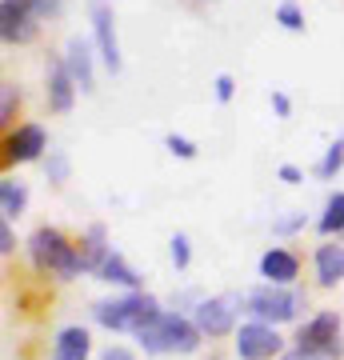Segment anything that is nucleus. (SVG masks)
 <instances>
[{
	"label": "nucleus",
	"mask_w": 344,
	"mask_h": 360,
	"mask_svg": "<svg viewBox=\"0 0 344 360\" xmlns=\"http://www.w3.org/2000/svg\"><path fill=\"white\" fill-rule=\"evenodd\" d=\"M200 336H204L200 328L184 316H177V312H156L136 333V340L144 345V352H196Z\"/></svg>",
	"instance_id": "obj_1"
},
{
	"label": "nucleus",
	"mask_w": 344,
	"mask_h": 360,
	"mask_svg": "<svg viewBox=\"0 0 344 360\" xmlns=\"http://www.w3.org/2000/svg\"><path fill=\"white\" fill-rule=\"evenodd\" d=\"M28 252H32V264H37L44 276H60V281H68V276H77V272L84 269V264H80V248L68 245L64 232H56V229H37L32 232Z\"/></svg>",
	"instance_id": "obj_2"
},
{
	"label": "nucleus",
	"mask_w": 344,
	"mask_h": 360,
	"mask_svg": "<svg viewBox=\"0 0 344 360\" xmlns=\"http://www.w3.org/2000/svg\"><path fill=\"white\" fill-rule=\"evenodd\" d=\"M156 312H160V304L148 292H132V296H120V300L96 304V321L104 328H113V333H141Z\"/></svg>",
	"instance_id": "obj_3"
},
{
	"label": "nucleus",
	"mask_w": 344,
	"mask_h": 360,
	"mask_svg": "<svg viewBox=\"0 0 344 360\" xmlns=\"http://www.w3.org/2000/svg\"><path fill=\"white\" fill-rule=\"evenodd\" d=\"M300 304H305V296L288 292L284 284H265V288H253V292H248V312H253L256 321H265V324L293 321Z\"/></svg>",
	"instance_id": "obj_4"
},
{
	"label": "nucleus",
	"mask_w": 344,
	"mask_h": 360,
	"mask_svg": "<svg viewBox=\"0 0 344 360\" xmlns=\"http://www.w3.org/2000/svg\"><path fill=\"white\" fill-rule=\"evenodd\" d=\"M296 348H305V352H320V356H340L344 345H340V316L336 312H320L312 321L300 328L296 336Z\"/></svg>",
	"instance_id": "obj_5"
},
{
	"label": "nucleus",
	"mask_w": 344,
	"mask_h": 360,
	"mask_svg": "<svg viewBox=\"0 0 344 360\" xmlns=\"http://www.w3.org/2000/svg\"><path fill=\"white\" fill-rule=\"evenodd\" d=\"M276 352H281V336H276L272 324L256 321L236 333V356L241 360H272Z\"/></svg>",
	"instance_id": "obj_6"
},
{
	"label": "nucleus",
	"mask_w": 344,
	"mask_h": 360,
	"mask_svg": "<svg viewBox=\"0 0 344 360\" xmlns=\"http://www.w3.org/2000/svg\"><path fill=\"white\" fill-rule=\"evenodd\" d=\"M92 32H96V49L101 60L108 65V72H120V44H116V20L113 8L104 0H92Z\"/></svg>",
	"instance_id": "obj_7"
},
{
	"label": "nucleus",
	"mask_w": 344,
	"mask_h": 360,
	"mask_svg": "<svg viewBox=\"0 0 344 360\" xmlns=\"http://www.w3.org/2000/svg\"><path fill=\"white\" fill-rule=\"evenodd\" d=\"M236 324V296H212V300H200L196 309V328L204 336H224L232 333Z\"/></svg>",
	"instance_id": "obj_8"
},
{
	"label": "nucleus",
	"mask_w": 344,
	"mask_h": 360,
	"mask_svg": "<svg viewBox=\"0 0 344 360\" xmlns=\"http://www.w3.org/2000/svg\"><path fill=\"white\" fill-rule=\"evenodd\" d=\"M40 153H44V129H37V124H20V129L8 132V141H4V160H8V165L37 160Z\"/></svg>",
	"instance_id": "obj_9"
},
{
	"label": "nucleus",
	"mask_w": 344,
	"mask_h": 360,
	"mask_svg": "<svg viewBox=\"0 0 344 360\" xmlns=\"http://www.w3.org/2000/svg\"><path fill=\"white\" fill-rule=\"evenodd\" d=\"M72 96H77V80L68 72L64 60H52L49 65V104L56 112H68L72 108Z\"/></svg>",
	"instance_id": "obj_10"
},
{
	"label": "nucleus",
	"mask_w": 344,
	"mask_h": 360,
	"mask_svg": "<svg viewBox=\"0 0 344 360\" xmlns=\"http://www.w3.org/2000/svg\"><path fill=\"white\" fill-rule=\"evenodd\" d=\"M0 32H4V40L8 44H25V40H32V32H37V16L25 13V8H16V4H4L0 8Z\"/></svg>",
	"instance_id": "obj_11"
},
{
	"label": "nucleus",
	"mask_w": 344,
	"mask_h": 360,
	"mask_svg": "<svg viewBox=\"0 0 344 360\" xmlns=\"http://www.w3.org/2000/svg\"><path fill=\"white\" fill-rule=\"evenodd\" d=\"M260 276H268V284H288L296 281V257L284 248H268L260 257Z\"/></svg>",
	"instance_id": "obj_12"
},
{
	"label": "nucleus",
	"mask_w": 344,
	"mask_h": 360,
	"mask_svg": "<svg viewBox=\"0 0 344 360\" xmlns=\"http://www.w3.org/2000/svg\"><path fill=\"white\" fill-rule=\"evenodd\" d=\"M64 65L77 80V89H92V49L89 40H68V52H64Z\"/></svg>",
	"instance_id": "obj_13"
},
{
	"label": "nucleus",
	"mask_w": 344,
	"mask_h": 360,
	"mask_svg": "<svg viewBox=\"0 0 344 360\" xmlns=\"http://www.w3.org/2000/svg\"><path fill=\"white\" fill-rule=\"evenodd\" d=\"M89 333L84 328H64L60 336H56V348H52V360H89Z\"/></svg>",
	"instance_id": "obj_14"
},
{
	"label": "nucleus",
	"mask_w": 344,
	"mask_h": 360,
	"mask_svg": "<svg viewBox=\"0 0 344 360\" xmlns=\"http://www.w3.org/2000/svg\"><path fill=\"white\" fill-rule=\"evenodd\" d=\"M317 276L320 284H340L344 281V245H324L317 252Z\"/></svg>",
	"instance_id": "obj_15"
},
{
	"label": "nucleus",
	"mask_w": 344,
	"mask_h": 360,
	"mask_svg": "<svg viewBox=\"0 0 344 360\" xmlns=\"http://www.w3.org/2000/svg\"><path fill=\"white\" fill-rule=\"evenodd\" d=\"M96 276H101V281H113V284H128V288H136V284H141V276L128 269V260L120 257V252H113V248H108V257L101 260Z\"/></svg>",
	"instance_id": "obj_16"
},
{
	"label": "nucleus",
	"mask_w": 344,
	"mask_h": 360,
	"mask_svg": "<svg viewBox=\"0 0 344 360\" xmlns=\"http://www.w3.org/2000/svg\"><path fill=\"white\" fill-rule=\"evenodd\" d=\"M25 188L16 184V180H4L0 184V208H4V220H13V217H20L25 212Z\"/></svg>",
	"instance_id": "obj_17"
},
{
	"label": "nucleus",
	"mask_w": 344,
	"mask_h": 360,
	"mask_svg": "<svg viewBox=\"0 0 344 360\" xmlns=\"http://www.w3.org/2000/svg\"><path fill=\"white\" fill-rule=\"evenodd\" d=\"M320 232H344V193L329 196L324 217H320Z\"/></svg>",
	"instance_id": "obj_18"
},
{
	"label": "nucleus",
	"mask_w": 344,
	"mask_h": 360,
	"mask_svg": "<svg viewBox=\"0 0 344 360\" xmlns=\"http://www.w3.org/2000/svg\"><path fill=\"white\" fill-rule=\"evenodd\" d=\"M340 168H344V136H340L336 144H329V153H324V160L317 165V172H320L324 180H332Z\"/></svg>",
	"instance_id": "obj_19"
},
{
	"label": "nucleus",
	"mask_w": 344,
	"mask_h": 360,
	"mask_svg": "<svg viewBox=\"0 0 344 360\" xmlns=\"http://www.w3.org/2000/svg\"><path fill=\"white\" fill-rule=\"evenodd\" d=\"M276 20H281V25L288 28V32H300V28H305V13L296 8L293 0H284L281 8H276Z\"/></svg>",
	"instance_id": "obj_20"
},
{
	"label": "nucleus",
	"mask_w": 344,
	"mask_h": 360,
	"mask_svg": "<svg viewBox=\"0 0 344 360\" xmlns=\"http://www.w3.org/2000/svg\"><path fill=\"white\" fill-rule=\"evenodd\" d=\"M189 260H192V248H189V236H172V264L177 269H189Z\"/></svg>",
	"instance_id": "obj_21"
},
{
	"label": "nucleus",
	"mask_w": 344,
	"mask_h": 360,
	"mask_svg": "<svg viewBox=\"0 0 344 360\" xmlns=\"http://www.w3.org/2000/svg\"><path fill=\"white\" fill-rule=\"evenodd\" d=\"M168 153L172 156H180V160H192V156H196V144L189 141V136H168Z\"/></svg>",
	"instance_id": "obj_22"
},
{
	"label": "nucleus",
	"mask_w": 344,
	"mask_h": 360,
	"mask_svg": "<svg viewBox=\"0 0 344 360\" xmlns=\"http://www.w3.org/2000/svg\"><path fill=\"white\" fill-rule=\"evenodd\" d=\"M4 4H16V8H25V13H32V16H40V13H49L56 0H4Z\"/></svg>",
	"instance_id": "obj_23"
},
{
	"label": "nucleus",
	"mask_w": 344,
	"mask_h": 360,
	"mask_svg": "<svg viewBox=\"0 0 344 360\" xmlns=\"http://www.w3.org/2000/svg\"><path fill=\"white\" fill-rule=\"evenodd\" d=\"M13 248H16L13 224H8V220H4V224H0V252H4V257H8V252H13Z\"/></svg>",
	"instance_id": "obj_24"
},
{
	"label": "nucleus",
	"mask_w": 344,
	"mask_h": 360,
	"mask_svg": "<svg viewBox=\"0 0 344 360\" xmlns=\"http://www.w3.org/2000/svg\"><path fill=\"white\" fill-rule=\"evenodd\" d=\"M281 180H284V184H300L305 176H300V168H296V165H281Z\"/></svg>",
	"instance_id": "obj_25"
},
{
	"label": "nucleus",
	"mask_w": 344,
	"mask_h": 360,
	"mask_svg": "<svg viewBox=\"0 0 344 360\" xmlns=\"http://www.w3.org/2000/svg\"><path fill=\"white\" fill-rule=\"evenodd\" d=\"M272 108H276V116L293 112V104H288V96H284V92H272Z\"/></svg>",
	"instance_id": "obj_26"
},
{
	"label": "nucleus",
	"mask_w": 344,
	"mask_h": 360,
	"mask_svg": "<svg viewBox=\"0 0 344 360\" xmlns=\"http://www.w3.org/2000/svg\"><path fill=\"white\" fill-rule=\"evenodd\" d=\"M217 101H232V77H217Z\"/></svg>",
	"instance_id": "obj_27"
},
{
	"label": "nucleus",
	"mask_w": 344,
	"mask_h": 360,
	"mask_svg": "<svg viewBox=\"0 0 344 360\" xmlns=\"http://www.w3.org/2000/svg\"><path fill=\"white\" fill-rule=\"evenodd\" d=\"M13 116V84H4V104H0V120Z\"/></svg>",
	"instance_id": "obj_28"
},
{
	"label": "nucleus",
	"mask_w": 344,
	"mask_h": 360,
	"mask_svg": "<svg viewBox=\"0 0 344 360\" xmlns=\"http://www.w3.org/2000/svg\"><path fill=\"white\" fill-rule=\"evenodd\" d=\"M284 360H329V356H320V352H305V348H296V352H288Z\"/></svg>",
	"instance_id": "obj_29"
},
{
	"label": "nucleus",
	"mask_w": 344,
	"mask_h": 360,
	"mask_svg": "<svg viewBox=\"0 0 344 360\" xmlns=\"http://www.w3.org/2000/svg\"><path fill=\"white\" fill-rule=\"evenodd\" d=\"M52 180H64V172H68V165H64V160H60V156H56V160H52Z\"/></svg>",
	"instance_id": "obj_30"
},
{
	"label": "nucleus",
	"mask_w": 344,
	"mask_h": 360,
	"mask_svg": "<svg viewBox=\"0 0 344 360\" xmlns=\"http://www.w3.org/2000/svg\"><path fill=\"white\" fill-rule=\"evenodd\" d=\"M104 360H132V356H128L125 348H108V352H104Z\"/></svg>",
	"instance_id": "obj_31"
}]
</instances>
